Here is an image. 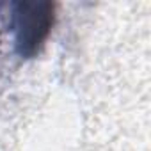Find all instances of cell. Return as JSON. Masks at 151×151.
Instances as JSON below:
<instances>
[{
    "mask_svg": "<svg viewBox=\"0 0 151 151\" xmlns=\"http://www.w3.org/2000/svg\"><path fill=\"white\" fill-rule=\"evenodd\" d=\"M55 23V6L50 2H18L13 6L16 52L22 59L39 53Z\"/></svg>",
    "mask_w": 151,
    "mask_h": 151,
    "instance_id": "cell-1",
    "label": "cell"
}]
</instances>
